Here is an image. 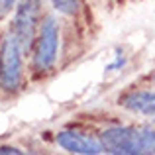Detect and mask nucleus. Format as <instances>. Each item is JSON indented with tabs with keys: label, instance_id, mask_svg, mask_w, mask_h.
<instances>
[{
	"label": "nucleus",
	"instance_id": "11",
	"mask_svg": "<svg viewBox=\"0 0 155 155\" xmlns=\"http://www.w3.org/2000/svg\"><path fill=\"white\" fill-rule=\"evenodd\" d=\"M35 2H39V0H35Z\"/></svg>",
	"mask_w": 155,
	"mask_h": 155
},
{
	"label": "nucleus",
	"instance_id": "3",
	"mask_svg": "<svg viewBox=\"0 0 155 155\" xmlns=\"http://www.w3.org/2000/svg\"><path fill=\"white\" fill-rule=\"evenodd\" d=\"M59 51V26L55 18L47 16L41 22L39 34L35 38V49H34V65L39 73H47L53 69L57 61Z\"/></svg>",
	"mask_w": 155,
	"mask_h": 155
},
{
	"label": "nucleus",
	"instance_id": "5",
	"mask_svg": "<svg viewBox=\"0 0 155 155\" xmlns=\"http://www.w3.org/2000/svg\"><path fill=\"white\" fill-rule=\"evenodd\" d=\"M57 145L63 147L69 153H81V155H98L104 151V145L100 140H94L91 136H84L81 132H73V130H65L59 132L55 137Z\"/></svg>",
	"mask_w": 155,
	"mask_h": 155
},
{
	"label": "nucleus",
	"instance_id": "1",
	"mask_svg": "<svg viewBox=\"0 0 155 155\" xmlns=\"http://www.w3.org/2000/svg\"><path fill=\"white\" fill-rule=\"evenodd\" d=\"M104 151L116 155H140L155 153V130L153 128H132L114 126L100 134Z\"/></svg>",
	"mask_w": 155,
	"mask_h": 155
},
{
	"label": "nucleus",
	"instance_id": "2",
	"mask_svg": "<svg viewBox=\"0 0 155 155\" xmlns=\"http://www.w3.org/2000/svg\"><path fill=\"white\" fill-rule=\"evenodd\" d=\"M22 83V47L16 35L4 34L0 41V88L14 92Z\"/></svg>",
	"mask_w": 155,
	"mask_h": 155
},
{
	"label": "nucleus",
	"instance_id": "10",
	"mask_svg": "<svg viewBox=\"0 0 155 155\" xmlns=\"http://www.w3.org/2000/svg\"><path fill=\"white\" fill-rule=\"evenodd\" d=\"M153 83H155V77H153Z\"/></svg>",
	"mask_w": 155,
	"mask_h": 155
},
{
	"label": "nucleus",
	"instance_id": "4",
	"mask_svg": "<svg viewBox=\"0 0 155 155\" xmlns=\"http://www.w3.org/2000/svg\"><path fill=\"white\" fill-rule=\"evenodd\" d=\"M35 28H38V6L35 0H22L16 8L14 16V35L18 39L22 51H28L35 41Z\"/></svg>",
	"mask_w": 155,
	"mask_h": 155
},
{
	"label": "nucleus",
	"instance_id": "8",
	"mask_svg": "<svg viewBox=\"0 0 155 155\" xmlns=\"http://www.w3.org/2000/svg\"><path fill=\"white\" fill-rule=\"evenodd\" d=\"M16 0H0V20L6 18L8 14L12 12V8H14Z\"/></svg>",
	"mask_w": 155,
	"mask_h": 155
},
{
	"label": "nucleus",
	"instance_id": "7",
	"mask_svg": "<svg viewBox=\"0 0 155 155\" xmlns=\"http://www.w3.org/2000/svg\"><path fill=\"white\" fill-rule=\"evenodd\" d=\"M51 4L59 14L65 16H75L79 12V0H51Z\"/></svg>",
	"mask_w": 155,
	"mask_h": 155
},
{
	"label": "nucleus",
	"instance_id": "9",
	"mask_svg": "<svg viewBox=\"0 0 155 155\" xmlns=\"http://www.w3.org/2000/svg\"><path fill=\"white\" fill-rule=\"evenodd\" d=\"M10 153H22L18 147H10V145H4V147H0V155H10Z\"/></svg>",
	"mask_w": 155,
	"mask_h": 155
},
{
	"label": "nucleus",
	"instance_id": "6",
	"mask_svg": "<svg viewBox=\"0 0 155 155\" xmlns=\"http://www.w3.org/2000/svg\"><path fill=\"white\" fill-rule=\"evenodd\" d=\"M120 104L134 114L155 116V92L151 91H134L126 94Z\"/></svg>",
	"mask_w": 155,
	"mask_h": 155
}]
</instances>
